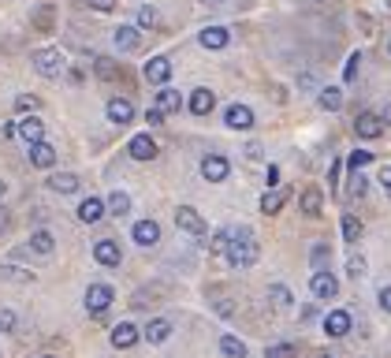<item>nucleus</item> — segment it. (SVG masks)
Returning <instances> with one entry per match:
<instances>
[{
  "instance_id": "36",
  "label": "nucleus",
  "mask_w": 391,
  "mask_h": 358,
  "mask_svg": "<svg viewBox=\"0 0 391 358\" xmlns=\"http://www.w3.org/2000/svg\"><path fill=\"white\" fill-rule=\"evenodd\" d=\"M365 194H369L365 172H350V198H365Z\"/></svg>"
},
{
  "instance_id": "60",
  "label": "nucleus",
  "mask_w": 391,
  "mask_h": 358,
  "mask_svg": "<svg viewBox=\"0 0 391 358\" xmlns=\"http://www.w3.org/2000/svg\"><path fill=\"white\" fill-rule=\"evenodd\" d=\"M41 358H56V354H41Z\"/></svg>"
},
{
  "instance_id": "27",
  "label": "nucleus",
  "mask_w": 391,
  "mask_h": 358,
  "mask_svg": "<svg viewBox=\"0 0 391 358\" xmlns=\"http://www.w3.org/2000/svg\"><path fill=\"white\" fill-rule=\"evenodd\" d=\"M105 217V202L101 198H86V202H78V220L83 224H97Z\"/></svg>"
},
{
  "instance_id": "55",
  "label": "nucleus",
  "mask_w": 391,
  "mask_h": 358,
  "mask_svg": "<svg viewBox=\"0 0 391 358\" xmlns=\"http://www.w3.org/2000/svg\"><path fill=\"white\" fill-rule=\"evenodd\" d=\"M298 4H306V8H317V4H324V0H298Z\"/></svg>"
},
{
  "instance_id": "52",
  "label": "nucleus",
  "mask_w": 391,
  "mask_h": 358,
  "mask_svg": "<svg viewBox=\"0 0 391 358\" xmlns=\"http://www.w3.org/2000/svg\"><path fill=\"white\" fill-rule=\"evenodd\" d=\"M246 160H261V145H257V142L246 145Z\"/></svg>"
},
{
  "instance_id": "17",
  "label": "nucleus",
  "mask_w": 391,
  "mask_h": 358,
  "mask_svg": "<svg viewBox=\"0 0 391 358\" xmlns=\"http://www.w3.org/2000/svg\"><path fill=\"white\" fill-rule=\"evenodd\" d=\"M130 235H135L138 247H157L160 242V224L157 220H138L135 227H130Z\"/></svg>"
},
{
  "instance_id": "34",
  "label": "nucleus",
  "mask_w": 391,
  "mask_h": 358,
  "mask_svg": "<svg viewBox=\"0 0 391 358\" xmlns=\"http://www.w3.org/2000/svg\"><path fill=\"white\" fill-rule=\"evenodd\" d=\"M343 239H347V242L362 239V220H358L354 213H343Z\"/></svg>"
},
{
  "instance_id": "25",
  "label": "nucleus",
  "mask_w": 391,
  "mask_h": 358,
  "mask_svg": "<svg viewBox=\"0 0 391 358\" xmlns=\"http://www.w3.org/2000/svg\"><path fill=\"white\" fill-rule=\"evenodd\" d=\"M317 105L324 112H339V108H343V90H339V86H320L317 90Z\"/></svg>"
},
{
  "instance_id": "8",
  "label": "nucleus",
  "mask_w": 391,
  "mask_h": 358,
  "mask_svg": "<svg viewBox=\"0 0 391 358\" xmlns=\"http://www.w3.org/2000/svg\"><path fill=\"white\" fill-rule=\"evenodd\" d=\"M142 75H145V83H153V86H168L172 60H168V56H150V60L142 63Z\"/></svg>"
},
{
  "instance_id": "35",
  "label": "nucleus",
  "mask_w": 391,
  "mask_h": 358,
  "mask_svg": "<svg viewBox=\"0 0 391 358\" xmlns=\"http://www.w3.org/2000/svg\"><path fill=\"white\" fill-rule=\"evenodd\" d=\"M0 276H4V280H15V284H34V272L15 269V265H4V269H0Z\"/></svg>"
},
{
  "instance_id": "18",
  "label": "nucleus",
  "mask_w": 391,
  "mask_h": 358,
  "mask_svg": "<svg viewBox=\"0 0 391 358\" xmlns=\"http://www.w3.org/2000/svg\"><path fill=\"white\" fill-rule=\"evenodd\" d=\"M287 198H291V190H287V187L265 190V194H261V213H265V217H276V213H280V209L287 205Z\"/></svg>"
},
{
  "instance_id": "56",
  "label": "nucleus",
  "mask_w": 391,
  "mask_h": 358,
  "mask_svg": "<svg viewBox=\"0 0 391 358\" xmlns=\"http://www.w3.org/2000/svg\"><path fill=\"white\" fill-rule=\"evenodd\" d=\"M202 4H205V8H220V0H202Z\"/></svg>"
},
{
  "instance_id": "47",
  "label": "nucleus",
  "mask_w": 391,
  "mask_h": 358,
  "mask_svg": "<svg viewBox=\"0 0 391 358\" xmlns=\"http://www.w3.org/2000/svg\"><path fill=\"white\" fill-rule=\"evenodd\" d=\"M86 4H90L93 11H112V8L120 4V0H86Z\"/></svg>"
},
{
  "instance_id": "45",
  "label": "nucleus",
  "mask_w": 391,
  "mask_h": 358,
  "mask_svg": "<svg viewBox=\"0 0 391 358\" xmlns=\"http://www.w3.org/2000/svg\"><path fill=\"white\" fill-rule=\"evenodd\" d=\"M377 302H380L384 314H391V284H384V287L377 291Z\"/></svg>"
},
{
  "instance_id": "9",
  "label": "nucleus",
  "mask_w": 391,
  "mask_h": 358,
  "mask_svg": "<svg viewBox=\"0 0 391 358\" xmlns=\"http://www.w3.org/2000/svg\"><path fill=\"white\" fill-rule=\"evenodd\" d=\"M324 336H332V339H343L350 329H354V317L347 314V310H328L324 314Z\"/></svg>"
},
{
  "instance_id": "6",
  "label": "nucleus",
  "mask_w": 391,
  "mask_h": 358,
  "mask_svg": "<svg viewBox=\"0 0 391 358\" xmlns=\"http://www.w3.org/2000/svg\"><path fill=\"white\" fill-rule=\"evenodd\" d=\"M93 262L105 265V269H120V262H123L120 242H116V239H97V242H93Z\"/></svg>"
},
{
  "instance_id": "11",
  "label": "nucleus",
  "mask_w": 391,
  "mask_h": 358,
  "mask_svg": "<svg viewBox=\"0 0 391 358\" xmlns=\"http://www.w3.org/2000/svg\"><path fill=\"white\" fill-rule=\"evenodd\" d=\"M187 108L194 112V116H209V112L217 108V93L209 90V86H198V90H190V97H187Z\"/></svg>"
},
{
  "instance_id": "2",
  "label": "nucleus",
  "mask_w": 391,
  "mask_h": 358,
  "mask_svg": "<svg viewBox=\"0 0 391 358\" xmlns=\"http://www.w3.org/2000/svg\"><path fill=\"white\" fill-rule=\"evenodd\" d=\"M112 302H116V291H112L108 284H90L86 287V310L93 317H105Z\"/></svg>"
},
{
  "instance_id": "24",
  "label": "nucleus",
  "mask_w": 391,
  "mask_h": 358,
  "mask_svg": "<svg viewBox=\"0 0 391 358\" xmlns=\"http://www.w3.org/2000/svg\"><path fill=\"white\" fill-rule=\"evenodd\" d=\"M153 108H160L165 116H168V112H179V108H183V93H179V90H172V86H160V93H157V105H153Z\"/></svg>"
},
{
  "instance_id": "30",
  "label": "nucleus",
  "mask_w": 391,
  "mask_h": 358,
  "mask_svg": "<svg viewBox=\"0 0 391 358\" xmlns=\"http://www.w3.org/2000/svg\"><path fill=\"white\" fill-rule=\"evenodd\" d=\"M105 209H108L112 217H127V213H130V194H127V190H112L108 202H105Z\"/></svg>"
},
{
  "instance_id": "29",
  "label": "nucleus",
  "mask_w": 391,
  "mask_h": 358,
  "mask_svg": "<svg viewBox=\"0 0 391 358\" xmlns=\"http://www.w3.org/2000/svg\"><path fill=\"white\" fill-rule=\"evenodd\" d=\"M269 302L276 306V310H291V306H295V295H291L287 284H269Z\"/></svg>"
},
{
  "instance_id": "19",
  "label": "nucleus",
  "mask_w": 391,
  "mask_h": 358,
  "mask_svg": "<svg viewBox=\"0 0 391 358\" xmlns=\"http://www.w3.org/2000/svg\"><path fill=\"white\" fill-rule=\"evenodd\" d=\"M127 153L135 157V160H153L157 157V142L150 135H135V138L127 142Z\"/></svg>"
},
{
  "instance_id": "57",
  "label": "nucleus",
  "mask_w": 391,
  "mask_h": 358,
  "mask_svg": "<svg viewBox=\"0 0 391 358\" xmlns=\"http://www.w3.org/2000/svg\"><path fill=\"white\" fill-rule=\"evenodd\" d=\"M4 190H8V183H4V179H0V198H4Z\"/></svg>"
},
{
  "instance_id": "31",
  "label": "nucleus",
  "mask_w": 391,
  "mask_h": 358,
  "mask_svg": "<svg viewBox=\"0 0 391 358\" xmlns=\"http://www.w3.org/2000/svg\"><path fill=\"white\" fill-rule=\"evenodd\" d=\"M220 354H224V358H246V344H242L239 336L224 332V336H220Z\"/></svg>"
},
{
  "instance_id": "42",
  "label": "nucleus",
  "mask_w": 391,
  "mask_h": 358,
  "mask_svg": "<svg viewBox=\"0 0 391 358\" xmlns=\"http://www.w3.org/2000/svg\"><path fill=\"white\" fill-rule=\"evenodd\" d=\"M38 97L34 93H19V97H15V108H19V112H38Z\"/></svg>"
},
{
  "instance_id": "58",
  "label": "nucleus",
  "mask_w": 391,
  "mask_h": 358,
  "mask_svg": "<svg viewBox=\"0 0 391 358\" xmlns=\"http://www.w3.org/2000/svg\"><path fill=\"white\" fill-rule=\"evenodd\" d=\"M320 358H335V354H320Z\"/></svg>"
},
{
  "instance_id": "50",
  "label": "nucleus",
  "mask_w": 391,
  "mask_h": 358,
  "mask_svg": "<svg viewBox=\"0 0 391 358\" xmlns=\"http://www.w3.org/2000/svg\"><path fill=\"white\" fill-rule=\"evenodd\" d=\"M298 86H302V90H317V78L309 75V71H302V75H298Z\"/></svg>"
},
{
  "instance_id": "15",
  "label": "nucleus",
  "mask_w": 391,
  "mask_h": 358,
  "mask_svg": "<svg viewBox=\"0 0 391 358\" xmlns=\"http://www.w3.org/2000/svg\"><path fill=\"white\" fill-rule=\"evenodd\" d=\"M108 339H112V347H116V351H130V347H135L138 339H142V332H138L130 321H120L116 329H112V336H108Z\"/></svg>"
},
{
  "instance_id": "39",
  "label": "nucleus",
  "mask_w": 391,
  "mask_h": 358,
  "mask_svg": "<svg viewBox=\"0 0 391 358\" xmlns=\"http://www.w3.org/2000/svg\"><path fill=\"white\" fill-rule=\"evenodd\" d=\"M227 242H231V227L217 232V235H213V242H209V250H213V254H227Z\"/></svg>"
},
{
  "instance_id": "59",
  "label": "nucleus",
  "mask_w": 391,
  "mask_h": 358,
  "mask_svg": "<svg viewBox=\"0 0 391 358\" xmlns=\"http://www.w3.org/2000/svg\"><path fill=\"white\" fill-rule=\"evenodd\" d=\"M387 56H391V41H387Z\"/></svg>"
},
{
  "instance_id": "5",
  "label": "nucleus",
  "mask_w": 391,
  "mask_h": 358,
  "mask_svg": "<svg viewBox=\"0 0 391 358\" xmlns=\"http://www.w3.org/2000/svg\"><path fill=\"white\" fill-rule=\"evenodd\" d=\"M309 291H313V299H320V302L335 299V295H339V280H335V272H328V269L313 272V276H309Z\"/></svg>"
},
{
  "instance_id": "43",
  "label": "nucleus",
  "mask_w": 391,
  "mask_h": 358,
  "mask_svg": "<svg viewBox=\"0 0 391 358\" xmlns=\"http://www.w3.org/2000/svg\"><path fill=\"white\" fill-rule=\"evenodd\" d=\"M138 26H157V8L153 4H142L138 8Z\"/></svg>"
},
{
  "instance_id": "44",
  "label": "nucleus",
  "mask_w": 391,
  "mask_h": 358,
  "mask_svg": "<svg viewBox=\"0 0 391 358\" xmlns=\"http://www.w3.org/2000/svg\"><path fill=\"white\" fill-rule=\"evenodd\" d=\"M11 329H15V310L0 306V332H11Z\"/></svg>"
},
{
  "instance_id": "14",
  "label": "nucleus",
  "mask_w": 391,
  "mask_h": 358,
  "mask_svg": "<svg viewBox=\"0 0 391 358\" xmlns=\"http://www.w3.org/2000/svg\"><path fill=\"white\" fill-rule=\"evenodd\" d=\"M112 41H116L120 53H138L142 48V30L138 26H116L112 30Z\"/></svg>"
},
{
  "instance_id": "1",
  "label": "nucleus",
  "mask_w": 391,
  "mask_h": 358,
  "mask_svg": "<svg viewBox=\"0 0 391 358\" xmlns=\"http://www.w3.org/2000/svg\"><path fill=\"white\" fill-rule=\"evenodd\" d=\"M227 265L231 269H250L257 265V257H261V247H257V239L246 224L242 227H231V242H227Z\"/></svg>"
},
{
  "instance_id": "26",
  "label": "nucleus",
  "mask_w": 391,
  "mask_h": 358,
  "mask_svg": "<svg viewBox=\"0 0 391 358\" xmlns=\"http://www.w3.org/2000/svg\"><path fill=\"white\" fill-rule=\"evenodd\" d=\"M48 190H56V194H75V190H78V175H75V172H56V175H48Z\"/></svg>"
},
{
  "instance_id": "54",
  "label": "nucleus",
  "mask_w": 391,
  "mask_h": 358,
  "mask_svg": "<svg viewBox=\"0 0 391 358\" xmlns=\"http://www.w3.org/2000/svg\"><path fill=\"white\" fill-rule=\"evenodd\" d=\"M380 120H384V123H391V101L384 105V112H380Z\"/></svg>"
},
{
  "instance_id": "21",
  "label": "nucleus",
  "mask_w": 391,
  "mask_h": 358,
  "mask_svg": "<svg viewBox=\"0 0 391 358\" xmlns=\"http://www.w3.org/2000/svg\"><path fill=\"white\" fill-rule=\"evenodd\" d=\"M227 41H231L227 26H205L202 34H198V45L202 48H227Z\"/></svg>"
},
{
  "instance_id": "3",
  "label": "nucleus",
  "mask_w": 391,
  "mask_h": 358,
  "mask_svg": "<svg viewBox=\"0 0 391 358\" xmlns=\"http://www.w3.org/2000/svg\"><path fill=\"white\" fill-rule=\"evenodd\" d=\"M30 63H34V71L45 75V78H56V75L63 71V56H60V48H34Z\"/></svg>"
},
{
  "instance_id": "33",
  "label": "nucleus",
  "mask_w": 391,
  "mask_h": 358,
  "mask_svg": "<svg viewBox=\"0 0 391 358\" xmlns=\"http://www.w3.org/2000/svg\"><path fill=\"white\" fill-rule=\"evenodd\" d=\"M328 262H332V247H328V242H317V247L309 250V265H313V272H320Z\"/></svg>"
},
{
  "instance_id": "20",
  "label": "nucleus",
  "mask_w": 391,
  "mask_h": 358,
  "mask_svg": "<svg viewBox=\"0 0 391 358\" xmlns=\"http://www.w3.org/2000/svg\"><path fill=\"white\" fill-rule=\"evenodd\" d=\"M298 209H302L306 217H320V213H324V194H320V187H306L302 198H298Z\"/></svg>"
},
{
  "instance_id": "49",
  "label": "nucleus",
  "mask_w": 391,
  "mask_h": 358,
  "mask_svg": "<svg viewBox=\"0 0 391 358\" xmlns=\"http://www.w3.org/2000/svg\"><path fill=\"white\" fill-rule=\"evenodd\" d=\"M145 123H150V127H160V123H165V112H160V108H150V112H145Z\"/></svg>"
},
{
  "instance_id": "40",
  "label": "nucleus",
  "mask_w": 391,
  "mask_h": 358,
  "mask_svg": "<svg viewBox=\"0 0 391 358\" xmlns=\"http://www.w3.org/2000/svg\"><path fill=\"white\" fill-rule=\"evenodd\" d=\"M265 358H298V347L295 344H276L265 351Z\"/></svg>"
},
{
  "instance_id": "28",
  "label": "nucleus",
  "mask_w": 391,
  "mask_h": 358,
  "mask_svg": "<svg viewBox=\"0 0 391 358\" xmlns=\"http://www.w3.org/2000/svg\"><path fill=\"white\" fill-rule=\"evenodd\" d=\"M93 71H97V78H105V83H112V78L123 75V68L112 56H93Z\"/></svg>"
},
{
  "instance_id": "46",
  "label": "nucleus",
  "mask_w": 391,
  "mask_h": 358,
  "mask_svg": "<svg viewBox=\"0 0 391 358\" xmlns=\"http://www.w3.org/2000/svg\"><path fill=\"white\" fill-rule=\"evenodd\" d=\"M377 183H380V190H384L387 198H391V165H384V168H380V175H377Z\"/></svg>"
},
{
  "instance_id": "16",
  "label": "nucleus",
  "mask_w": 391,
  "mask_h": 358,
  "mask_svg": "<svg viewBox=\"0 0 391 358\" xmlns=\"http://www.w3.org/2000/svg\"><path fill=\"white\" fill-rule=\"evenodd\" d=\"M105 112H108V123H120V127L135 120V105H130L127 97H108Z\"/></svg>"
},
{
  "instance_id": "48",
  "label": "nucleus",
  "mask_w": 391,
  "mask_h": 358,
  "mask_svg": "<svg viewBox=\"0 0 391 358\" xmlns=\"http://www.w3.org/2000/svg\"><path fill=\"white\" fill-rule=\"evenodd\" d=\"M265 183H269V190H276V187H280V168H276V165H269V172H265Z\"/></svg>"
},
{
  "instance_id": "12",
  "label": "nucleus",
  "mask_w": 391,
  "mask_h": 358,
  "mask_svg": "<svg viewBox=\"0 0 391 358\" xmlns=\"http://www.w3.org/2000/svg\"><path fill=\"white\" fill-rule=\"evenodd\" d=\"M224 123L231 127V131H250V127H254V108L250 105H227Z\"/></svg>"
},
{
  "instance_id": "51",
  "label": "nucleus",
  "mask_w": 391,
  "mask_h": 358,
  "mask_svg": "<svg viewBox=\"0 0 391 358\" xmlns=\"http://www.w3.org/2000/svg\"><path fill=\"white\" fill-rule=\"evenodd\" d=\"M339 172H343V165H339V160H335V165H332V172H328V183H332V190L339 187Z\"/></svg>"
},
{
  "instance_id": "13",
  "label": "nucleus",
  "mask_w": 391,
  "mask_h": 358,
  "mask_svg": "<svg viewBox=\"0 0 391 358\" xmlns=\"http://www.w3.org/2000/svg\"><path fill=\"white\" fill-rule=\"evenodd\" d=\"M15 135H19L26 145H38V142H45V123L38 116H23L19 123H15Z\"/></svg>"
},
{
  "instance_id": "4",
  "label": "nucleus",
  "mask_w": 391,
  "mask_h": 358,
  "mask_svg": "<svg viewBox=\"0 0 391 358\" xmlns=\"http://www.w3.org/2000/svg\"><path fill=\"white\" fill-rule=\"evenodd\" d=\"M175 227H179V232H187V235H205V232H209L205 217H202L194 205H179V209H175Z\"/></svg>"
},
{
  "instance_id": "53",
  "label": "nucleus",
  "mask_w": 391,
  "mask_h": 358,
  "mask_svg": "<svg viewBox=\"0 0 391 358\" xmlns=\"http://www.w3.org/2000/svg\"><path fill=\"white\" fill-rule=\"evenodd\" d=\"M8 224H11V213H8V209H0V232H4Z\"/></svg>"
},
{
  "instance_id": "37",
  "label": "nucleus",
  "mask_w": 391,
  "mask_h": 358,
  "mask_svg": "<svg viewBox=\"0 0 391 358\" xmlns=\"http://www.w3.org/2000/svg\"><path fill=\"white\" fill-rule=\"evenodd\" d=\"M347 276H350V280H362V276H365V257L362 254L347 257Z\"/></svg>"
},
{
  "instance_id": "7",
  "label": "nucleus",
  "mask_w": 391,
  "mask_h": 358,
  "mask_svg": "<svg viewBox=\"0 0 391 358\" xmlns=\"http://www.w3.org/2000/svg\"><path fill=\"white\" fill-rule=\"evenodd\" d=\"M202 175L209 179V183H224V179L231 175V160H227L224 153H205L202 157Z\"/></svg>"
},
{
  "instance_id": "38",
  "label": "nucleus",
  "mask_w": 391,
  "mask_h": 358,
  "mask_svg": "<svg viewBox=\"0 0 391 358\" xmlns=\"http://www.w3.org/2000/svg\"><path fill=\"white\" fill-rule=\"evenodd\" d=\"M369 160H372V153H369V150H354V153L347 157V168H350V172H362V168L369 165Z\"/></svg>"
},
{
  "instance_id": "32",
  "label": "nucleus",
  "mask_w": 391,
  "mask_h": 358,
  "mask_svg": "<svg viewBox=\"0 0 391 358\" xmlns=\"http://www.w3.org/2000/svg\"><path fill=\"white\" fill-rule=\"evenodd\" d=\"M53 247H56V239H53V232H45V227L30 235V250L34 254H53Z\"/></svg>"
},
{
  "instance_id": "22",
  "label": "nucleus",
  "mask_w": 391,
  "mask_h": 358,
  "mask_svg": "<svg viewBox=\"0 0 391 358\" xmlns=\"http://www.w3.org/2000/svg\"><path fill=\"white\" fill-rule=\"evenodd\" d=\"M172 336V321L168 317H153L150 324H145L142 339H150V344H165V339Z\"/></svg>"
},
{
  "instance_id": "23",
  "label": "nucleus",
  "mask_w": 391,
  "mask_h": 358,
  "mask_svg": "<svg viewBox=\"0 0 391 358\" xmlns=\"http://www.w3.org/2000/svg\"><path fill=\"white\" fill-rule=\"evenodd\" d=\"M30 165H38V168H53L56 165V150L48 142H38V145H30Z\"/></svg>"
},
{
  "instance_id": "10",
  "label": "nucleus",
  "mask_w": 391,
  "mask_h": 358,
  "mask_svg": "<svg viewBox=\"0 0 391 358\" xmlns=\"http://www.w3.org/2000/svg\"><path fill=\"white\" fill-rule=\"evenodd\" d=\"M354 135H358V138H380V135H384V120H380V112H358V120H354Z\"/></svg>"
},
{
  "instance_id": "41",
  "label": "nucleus",
  "mask_w": 391,
  "mask_h": 358,
  "mask_svg": "<svg viewBox=\"0 0 391 358\" xmlns=\"http://www.w3.org/2000/svg\"><path fill=\"white\" fill-rule=\"evenodd\" d=\"M358 71H362V53H350L347 68H343V83H354V78H358Z\"/></svg>"
}]
</instances>
